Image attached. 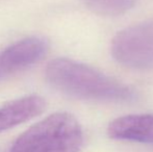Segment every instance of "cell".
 Segmentation results:
<instances>
[{
  "label": "cell",
  "instance_id": "2",
  "mask_svg": "<svg viewBox=\"0 0 153 152\" xmlns=\"http://www.w3.org/2000/svg\"><path fill=\"white\" fill-rule=\"evenodd\" d=\"M82 129L69 113H55L32 125L13 144L8 152H79Z\"/></svg>",
  "mask_w": 153,
  "mask_h": 152
},
{
  "label": "cell",
  "instance_id": "1",
  "mask_svg": "<svg viewBox=\"0 0 153 152\" xmlns=\"http://www.w3.org/2000/svg\"><path fill=\"white\" fill-rule=\"evenodd\" d=\"M45 76L52 87L77 99L130 102L137 98V93L130 87L70 59H52L47 65Z\"/></svg>",
  "mask_w": 153,
  "mask_h": 152
},
{
  "label": "cell",
  "instance_id": "6",
  "mask_svg": "<svg viewBox=\"0 0 153 152\" xmlns=\"http://www.w3.org/2000/svg\"><path fill=\"white\" fill-rule=\"evenodd\" d=\"M88 8L103 16H119L130 10L137 0H80Z\"/></svg>",
  "mask_w": 153,
  "mask_h": 152
},
{
  "label": "cell",
  "instance_id": "5",
  "mask_svg": "<svg viewBox=\"0 0 153 152\" xmlns=\"http://www.w3.org/2000/svg\"><path fill=\"white\" fill-rule=\"evenodd\" d=\"M111 139L153 145V115H128L114 120L107 128Z\"/></svg>",
  "mask_w": 153,
  "mask_h": 152
},
{
  "label": "cell",
  "instance_id": "7",
  "mask_svg": "<svg viewBox=\"0 0 153 152\" xmlns=\"http://www.w3.org/2000/svg\"><path fill=\"white\" fill-rule=\"evenodd\" d=\"M7 129H10V125H8V122H7V120H6V117H5V115H4L3 110L0 108V132L4 131V130H7Z\"/></svg>",
  "mask_w": 153,
  "mask_h": 152
},
{
  "label": "cell",
  "instance_id": "4",
  "mask_svg": "<svg viewBox=\"0 0 153 152\" xmlns=\"http://www.w3.org/2000/svg\"><path fill=\"white\" fill-rule=\"evenodd\" d=\"M45 39L30 37L18 41L0 52V81L36 64L46 55Z\"/></svg>",
  "mask_w": 153,
  "mask_h": 152
},
{
  "label": "cell",
  "instance_id": "3",
  "mask_svg": "<svg viewBox=\"0 0 153 152\" xmlns=\"http://www.w3.org/2000/svg\"><path fill=\"white\" fill-rule=\"evenodd\" d=\"M111 54L127 68L153 69V19L118 33L111 42Z\"/></svg>",
  "mask_w": 153,
  "mask_h": 152
}]
</instances>
